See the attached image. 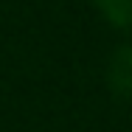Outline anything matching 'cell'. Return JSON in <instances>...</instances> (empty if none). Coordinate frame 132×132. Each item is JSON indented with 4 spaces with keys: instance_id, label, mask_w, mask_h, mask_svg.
Here are the masks:
<instances>
[{
    "instance_id": "6da1fadb",
    "label": "cell",
    "mask_w": 132,
    "mask_h": 132,
    "mask_svg": "<svg viewBox=\"0 0 132 132\" xmlns=\"http://www.w3.org/2000/svg\"><path fill=\"white\" fill-rule=\"evenodd\" d=\"M110 87L124 96L132 98V45H121L110 59Z\"/></svg>"
},
{
    "instance_id": "7a4b0ae2",
    "label": "cell",
    "mask_w": 132,
    "mask_h": 132,
    "mask_svg": "<svg viewBox=\"0 0 132 132\" xmlns=\"http://www.w3.org/2000/svg\"><path fill=\"white\" fill-rule=\"evenodd\" d=\"M98 11L107 17V23L115 28L132 31V0H96Z\"/></svg>"
}]
</instances>
